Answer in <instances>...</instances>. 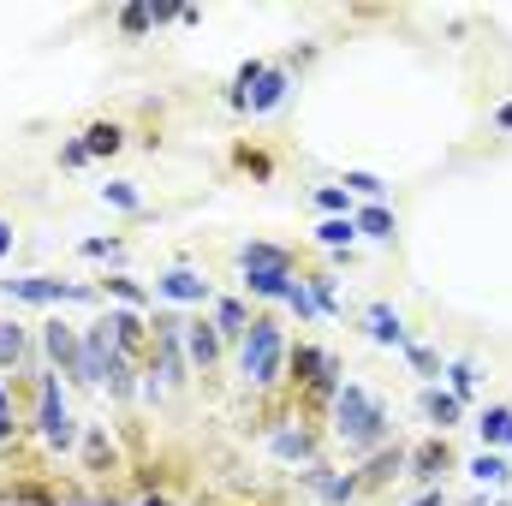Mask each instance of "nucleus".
<instances>
[{
	"label": "nucleus",
	"instance_id": "nucleus-38",
	"mask_svg": "<svg viewBox=\"0 0 512 506\" xmlns=\"http://www.w3.org/2000/svg\"><path fill=\"white\" fill-rule=\"evenodd\" d=\"M239 167H245V173H256V179H268V173H274V167H268V155H262V149H239Z\"/></svg>",
	"mask_w": 512,
	"mask_h": 506
},
{
	"label": "nucleus",
	"instance_id": "nucleus-16",
	"mask_svg": "<svg viewBox=\"0 0 512 506\" xmlns=\"http://www.w3.org/2000/svg\"><path fill=\"white\" fill-rule=\"evenodd\" d=\"M292 280H298L292 268H245V298H268V304L280 298V304H286Z\"/></svg>",
	"mask_w": 512,
	"mask_h": 506
},
{
	"label": "nucleus",
	"instance_id": "nucleus-7",
	"mask_svg": "<svg viewBox=\"0 0 512 506\" xmlns=\"http://www.w3.org/2000/svg\"><path fill=\"white\" fill-rule=\"evenodd\" d=\"M42 352H48L54 376L66 370V381H78V370H84V340H78V328H66V322H48V328H42Z\"/></svg>",
	"mask_w": 512,
	"mask_h": 506
},
{
	"label": "nucleus",
	"instance_id": "nucleus-19",
	"mask_svg": "<svg viewBox=\"0 0 512 506\" xmlns=\"http://www.w3.org/2000/svg\"><path fill=\"white\" fill-rule=\"evenodd\" d=\"M102 393H114V399H137V364H131L120 346L108 352V376H102Z\"/></svg>",
	"mask_w": 512,
	"mask_h": 506
},
{
	"label": "nucleus",
	"instance_id": "nucleus-24",
	"mask_svg": "<svg viewBox=\"0 0 512 506\" xmlns=\"http://www.w3.org/2000/svg\"><path fill=\"white\" fill-rule=\"evenodd\" d=\"M310 239H316V245H322V251H352V239H358V227H352V221H316V233H310Z\"/></svg>",
	"mask_w": 512,
	"mask_h": 506
},
{
	"label": "nucleus",
	"instance_id": "nucleus-6",
	"mask_svg": "<svg viewBox=\"0 0 512 506\" xmlns=\"http://www.w3.org/2000/svg\"><path fill=\"white\" fill-rule=\"evenodd\" d=\"M155 298H161V310H167V304H215V286H209L197 268H167V274L155 280Z\"/></svg>",
	"mask_w": 512,
	"mask_h": 506
},
{
	"label": "nucleus",
	"instance_id": "nucleus-41",
	"mask_svg": "<svg viewBox=\"0 0 512 506\" xmlns=\"http://www.w3.org/2000/svg\"><path fill=\"white\" fill-rule=\"evenodd\" d=\"M143 506H173V501H161V495H149V501H143Z\"/></svg>",
	"mask_w": 512,
	"mask_h": 506
},
{
	"label": "nucleus",
	"instance_id": "nucleus-18",
	"mask_svg": "<svg viewBox=\"0 0 512 506\" xmlns=\"http://www.w3.org/2000/svg\"><path fill=\"white\" fill-rule=\"evenodd\" d=\"M352 227H358V239H393L399 233V221H393L387 203H358L352 209Z\"/></svg>",
	"mask_w": 512,
	"mask_h": 506
},
{
	"label": "nucleus",
	"instance_id": "nucleus-40",
	"mask_svg": "<svg viewBox=\"0 0 512 506\" xmlns=\"http://www.w3.org/2000/svg\"><path fill=\"white\" fill-rule=\"evenodd\" d=\"M495 126H501V131H512V102H501V108H495Z\"/></svg>",
	"mask_w": 512,
	"mask_h": 506
},
{
	"label": "nucleus",
	"instance_id": "nucleus-21",
	"mask_svg": "<svg viewBox=\"0 0 512 506\" xmlns=\"http://www.w3.org/2000/svg\"><path fill=\"white\" fill-rule=\"evenodd\" d=\"M477 435H483V447H512V405H483Z\"/></svg>",
	"mask_w": 512,
	"mask_h": 506
},
{
	"label": "nucleus",
	"instance_id": "nucleus-15",
	"mask_svg": "<svg viewBox=\"0 0 512 506\" xmlns=\"http://www.w3.org/2000/svg\"><path fill=\"white\" fill-rule=\"evenodd\" d=\"M399 465H405V447H393V441H387V447H376V453H370V459L358 465V495L382 489V483L393 477V471H399Z\"/></svg>",
	"mask_w": 512,
	"mask_h": 506
},
{
	"label": "nucleus",
	"instance_id": "nucleus-26",
	"mask_svg": "<svg viewBox=\"0 0 512 506\" xmlns=\"http://www.w3.org/2000/svg\"><path fill=\"white\" fill-rule=\"evenodd\" d=\"M239 268H292V251H280V245H245L239 251Z\"/></svg>",
	"mask_w": 512,
	"mask_h": 506
},
{
	"label": "nucleus",
	"instance_id": "nucleus-39",
	"mask_svg": "<svg viewBox=\"0 0 512 506\" xmlns=\"http://www.w3.org/2000/svg\"><path fill=\"white\" fill-rule=\"evenodd\" d=\"M12 245H18V227H12V221L0 215V256H12Z\"/></svg>",
	"mask_w": 512,
	"mask_h": 506
},
{
	"label": "nucleus",
	"instance_id": "nucleus-8",
	"mask_svg": "<svg viewBox=\"0 0 512 506\" xmlns=\"http://www.w3.org/2000/svg\"><path fill=\"white\" fill-rule=\"evenodd\" d=\"M405 465H411V477H417L423 489H435V483L453 471V441H447V435H429L417 453H405Z\"/></svg>",
	"mask_w": 512,
	"mask_h": 506
},
{
	"label": "nucleus",
	"instance_id": "nucleus-30",
	"mask_svg": "<svg viewBox=\"0 0 512 506\" xmlns=\"http://www.w3.org/2000/svg\"><path fill=\"white\" fill-rule=\"evenodd\" d=\"M102 286H108V292H114V298H120V304H126V310H143V304H149V292H143V286H137V280H131V274H108V280H102Z\"/></svg>",
	"mask_w": 512,
	"mask_h": 506
},
{
	"label": "nucleus",
	"instance_id": "nucleus-31",
	"mask_svg": "<svg viewBox=\"0 0 512 506\" xmlns=\"http://www.w3.org/2000/svg\"><path fill=\"white\" fill-rule=\"evenodd\" d=\"M310 292H316V310H322V316H340V280H334V274H316Z\"/></svg>",
	"mask_w": 512,
	"mask_h": 506
},
{
	"label": "nucleus",
	"instance_id": "nucleus-35",
	"mask_svg": "<svg viewBox=\"0 0 512 506\" xmlns=\"http://www.w3.org/2000/svg\"><path fill=\"white\" fill-rule=\"evenodd\" d=\"M78 251L96 256V262H120V256H126V245H120V239H84Z\"/></svg>",
	"mask_w": 512,
	"mask_h": 506
},
{
	"label": "nucleus",
	"instance_id": "nucleus-12",
	"mask_svg": "<svg viewBox=\"0 0 512 506\" xmlns=\"http://www.w3.org/2000/svg\"><path fill=\"white\" fill-rule=\"evenodd\" d=\"M78 340H84V370H78V387H102V376H108V352H114V340H108V322L84 328Z\"/></svg>",
	"mask_w": 512,
	"mask_h": 506
},
{
	"label": "nucleus",
	"instance_id": "nucleus-37",
	"mask_svg": "<svg viewBox=\"0 0 512 506\" xmlns=\"http://www.w3.org/2000/svg\"><path fill=\"white\" fill-rule=\"evenodd\" d=\"M155 24V12H143V6H131V12H120V30L126 36H137V30H149Z\"/></svg>",
	"mask_w": 512,
	"mask_h": 506
},
{
	"label": "nucleus",
	"instance_id": "nucleus-13",
	"mask_svg": "<svg viewBox=\"0 0 512 506\" xmlns=\"http://www.w3.org/2000/svg\"><path fill=\"white\" fill-rule=\"evenodd\" d=\"M209 322H215V334H221V340H233V346H239V340H245V334H251V304H245V298H221V292H215V304H209Z\"/></svg>",
	"mask_w": 512,
	"mask_h": 506
},
{
	"label": "nucleus",
	"instance_id": "nucleus-23",
	"mask_svg": "<svg viewBox=\"0 0 512 506\" xmlns=\"http://www.w3.org/2000/svg\"><path fill=\"white\" fill-rule=\"evenodd\" d=\"M471 477H477V489H507L512 465L501 459V453H477V459H471Z\"/></svg>",
	"mask_w": 512,
	"mask_h": 506
},
{
	"label": "nucleus",
	"instance_id": "nucleus-1",
	"mask_svg": "<svg viewBox=\"0 0 512 506\" xmlns=\"http://www.w3.org/2000/svg\"><path fill=\"white\" fill-rule=\"evenodd\" d=\"M334 441H340L352 459H370L376 447L393 441V417H387V405L364 387V381H346V387L334 393Z\"/></svg>",
	"mask_w": 512,
	"mask_h": 506
},
{
	"label": "nucleus",
	"instance_id": "nucleus-17",
	"mask_svg": "<svg viewBox=\"0 0 512 506\" xmlns=\"http://www.w3.org/2000/svg\"><path fill=\"white\" fill-rule=\"evenodd\" d=\"M108 340L137 364V358H143V340H149V334H143V316H137V310H114V316H108Z\"/></svg>",
	"mask_w": 512,
	"mask_h": 506
},
{
	"label": "nucleus",
	"instance_id": "nucleus-3",
	"mask_svg": "<svg viewBox=\"0 0 512 506\" xmlns=\"http://www.w3.org/2000/svg\"><path fill=\"white\" fill-rule=\"evenodd\" d=\"M36 429H42V441H48L54 453H66V447L78 441V423H72V411H66V381L54 376V370L36 376Z\"/></svg>",
	"mask_w": 512,
	"mask_h": 506
},
{
	"label": "nucleus",
	"instance_id": "nucleus-25",
	"mask_svg": "<svg viewBox=\"0 0 512 506\" xmlns=\"http://www.w3.org/2000/svg\"><path fill=\"white\" fill-rule=\"evenodd\" d=\"M24 352H30L24 328H18V322H0V370H18V364H24Z\"/></svg>",
	"mask_w": 512,
	"mask_h": 506
},
{
	"label": "nucleus",
	"instance_id": "nucleus-29",
	"mask_svg": "<svg viewBox=\"0 0 512 506\" xmlns=\"http://www.w3.org/2000/svg\"><path fill=\"white\" fill-rule=\"evenodd\" d=\"M84 465H90V471H108V465H114V447H108L102 429H84Z\"/></svg>",
	"mask_w": 512,
	"mask_h": 506
},
{
	"label": "nucleus",
	"instance_id": "nucleus-28",
	"mask_svg": "<svg viewBox=\"0 0 512 506\" xmlns=\"http://www.w3.org/2000/svg\"><path fill=\"white\" fill-rule=\"evenodd\" d=\"M405 364L417 370V381H423V387H429V381H441V358H435L429 346H417V340L405 346Z\"/></svg>",
	"mask_w": 512,
	"mask_h": 506
},
{
	"label": "nucleus",
	"instance_id": "nucleus-36",
	"mask_svg": "<svg viewBox=\"0 0 512 506\" xmlns=\"http://www.w3.org/2000/svg\"><path fill=\"white\" fill-rule=\"evenodd\" d=\"M12 435H18V423H12V387L0 381V447H6Z\"/></svg>",
	"mask_w": 512,
	"mask_h": 506
},
{
	"label": "nucleus",
	"instance_id": "nucleus-4",
	"mask_svg": "<svg viewBox=\"0 0 512 506\" xmlns=\"http://www.w3.org/2000/svg\"><path fill=\"white\" fill-rule=\"evenodd\" d=\"M0 298H12V304H96L102 292L96 286H78V280L24 274V280H0Z\"/></svg>",
	"mask_w": 512,
	"mask_h": 506
},
{
	"label": "nucleus",
	"instance_id": "nucleus-5",
	"mask_svg": "<svg viewBox=\"0 0 512 506\" xmlns=\"http://www.w3.org/2000/svg\"><path fill=\"white\" fill-rule=\"evenodd\" d=\"M185 376H191V358H185V322L161 316V322H155V358H149V381H161V387H185Z\"/></svg>",
	"mask_w": 512,
	"mask_h": 506
},
{
	"label": "nucleus",
	"instance_id": "nucleus-11",
	"mask_svg": "<svg viewBox=\"0 0 512 506\" xmlns=\"http://www.w3.org/2000/svg\"><path fill=\"white\" fill-rule=\"evenodd\" d=\"M417 405H423V417H429L441 435L465 423V399H459V393H447V387H435V381H429V387H417Z\"/></svg>",
	"mask_w": 512,
	"mask_h": 506
},
{
	"label": "nucleus",
	"instance_id": "nucleus-20",
	"mask_svg": "<svg viewBox=\"0 0 512 506\" xmlns=\"http://www.w3.org/2000/svg\"><path fill=\"white\" fill-rule=\"evenodd\" d=\"M441 381H447V393L471 399V393L483 387V364H477V358H447V364H441Z\"/></svg>",
	"mask_w": 512,
	"mask_h": 506
},
{
	"label": "nucleus",
	"instance_id": "nucleus-10",
	"mask_svg": "<svg viewBox=\"0 0 512 506\" xmlns=\"http://www.w3.org/2000/svg\"><path fill=\"white\" fill-rule=\"evenodd\" d=\"M268 453L286 459V465H316V435L304 423H274L268 429Z\"/></svg>",
	"mask_w": 512,
	"mask_h": 506
},
{
	"label": "nucleus",
	"instance_id": "nucleus-33",
	"mask_svg": "<svg viewBox=\"0 0 512 506\" xmlns=\"http://www.w3.org/2000/svg\"><path fill=\"white\" fill-rule=\"evenodd\" d=\"M340 185H346V191H364V197H370V203H382L387 191H393V185H387L382 173H346V179H340Z\"/></svg>",
	"mask_w": 512,
	"mask_h": 506
},
{
	"label": "nucleus",
	"instance_id": "nucleus-22",
	"mask_svg": "<svg viewBox=\"0 0 512 506\" xmlns=\"http://www.w3.org/2000/svg\"><path fill=\"white\" fill-rule=\"evenodd\" d=\"M84 143H90V161H114V155L126 149V126H120V120H102V126L84 131Z\"/></svg>",
	"mask_w": 512,
	"mask_h": 506
},
{
	"label": "nucleus",
	"instance_id": "nucleus-27",
	"mask_svg": "<svg viewBox=\"0 0 512 506\" xmlns=\"http://www.w3.org/2000/svg\"><path fill=\"white\" fill-rule=\"evenodd\" d=\"M102 203H108V209H143V191H137V185H131V179H108V185H102Z\"/></svg>",
	"mask_w": 512,
	"mask_h": 506
},
{
	"label": "nucleus",
	"instance_id": "nucleus-34",
	"mask_svg": "<svg viewBox=\"0 0 512 506\" xmlns=\"http://www.w3.org/2000/svg\"><path fill=\"white\" fill-rule=\"evenodd\" d=\"M60 167H66V173L90 167V143H84V137H66V143H60Z\"/></svg>",
	"mask_w": 512,
	"mask_h": 506
},
{
	"label": "nucleus",
	"instance_id": "nucleus-9",
	"mask_svg": "<svg viewBox=\"0 0 512 506\" xmlns=\"http://www.w3.org/2000/svg\"><path fill=\"white\" fill-rule=\"evenodd\" d=\"M364 334H370L376 346H387V352H405V346H411V334H405V316H399L387 298L364 304Z\"/></svg>",
	"mask_w": 512,
	"mask_h": 506
},
{
	"label": "nucleus",
	"instance_id": "nucleus-32",
	"mask_svg": "<svg viewBox=\"0 0 512 506\" xmlns=\"http://www.w3.org/2000/svg\"><path fill=\"white\" fill-rule=\"evenodd\" d=\"M286 310L292 316H304V322H316L322 310H316V292H310V280H292V292H286Z\"/></svg>",
	"mask_w": 512,
	"mask_h": 506
},
{
	"label": "nucleus",
	"instance_id": "nucleus-2",
	"mask_svg": "<svg viewBox=\"0 0 512 506\" xmlns=\"http://www.w3.org/2000/svg\"><path fill=\"white\" fill-rule=\"evenodd\" d=\"M280 358H286V334H280V322H274V316H256L251 334L239 340V376L262 393V387L280 381Z\"/></svg>",
	"mask_w": 512,
	"mask_h": 506
},
{
	"label": "nucleus",
	"instance_id": "nucleus-14",
	"mask_svg": "<svg viewBox=\"0 0 512 506\" xmlns=\"http://www.w3.org/2000/svg\"><path fill=\"white\" fill-rule=\"evenodd\" d=\"M221 334H215V322H185V358H191V370H215L221 364Z\"/></svg>",
	"mask_w": 512,
	"mask_h": 506
}]
</instances>
